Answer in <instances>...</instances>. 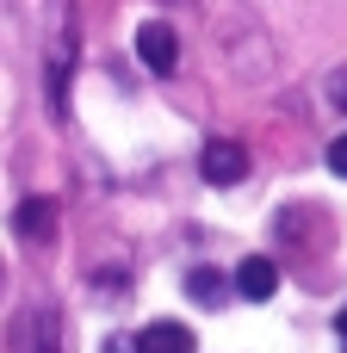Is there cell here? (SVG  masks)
<instances>
[{"instance_id":"2","label":"cell","mask_w":347,"mask_h":353,"mask_svg":"<svg viewBox=\"0 0 347 353\" xmlns=\"http://www.w3.org/2000/svg\"><path fill=\"white\" fill-rule=\"evenodd\" d=\"M137 56H143V68H155V74H174V68H180V43H174V31H168L161 19L137 25Z\"/></svg>"},{"instance_id":"5","label":"cell","mask_w":347,"mask_h":353,"mask_svg":"<svg viewBox=\"0 0 347 353\" xmlns=\"http://www.w3.org/2000/svg\"><path fill=\"white\" fill-rule=\"evenodd\" d=\"M279 292V267L267 261V254H248L242 267H236V298H248V304H267Z\"/></svg>"},{"instance_id":"10","label":"cell","mask_w":347,"mask_h":353,"mask_svg":"<svg viewBox=\"0 0 347 353\" xmlns=\"http://www.w3.org/2000/svg\"><path fill=\"white\" fill-rule=\"evenodd\" d=\"M329 99H335V105H341V112H347V68H341V74H335V81H329Z\"/></svg>"},{"instance_id":"6","label":"cell","mask_w":347,"mask_h":353,"mask_svg":"<svg viewBox=\"0 0 347 353\" xmlns=\"http://www.w3.org/2000/svg\"><path fill=\"white\" fill-rule=\"evenodd\" d=\"M137 353H192V329L186 323H149L137 335Z\"/></svg>"},{"instance_id":"7","label":"cell","mask_w":347,"mask_h":353,"mask_svg":"<svg viewBox=\"0 0 347 353\" xmlns=\"http://www.w3.org/2000/svg\"><path fill=\"white\" fill-rule=\"evenodd\" d=\"M186 298H199V304H211V310H217V304L230 298V285H224V273H211V267H192V273H186Z\"/></svg>"},{"instance_id":"9","label":"cell","mask_w":347,"mask_h":353,"mask_svg":"<svg viewBox=\"0 0 347 353\" xmlns=\"http://www.w3.org/2000/svg\"><path fill=\"white\" fill-rule=\"evenodd\" d=\"M99 353H137V335H106V347Z\"/></svg>"},{"instance_id":"1","label":"cell","mask_w":347,"mask_h":353,"mask_svg":"<svg viewBox=\"0 0 347 353\" xmlns=\"http://www.w3.org/2000/svg\"><path fill=\"white\" fill-rule=\"evenodd\" d=\"M199 174H205L211 186H236V180L248 174V149H242L236 137H211V143L199 149Z\"/></svg>"},{"instance_id":"3","label":"cell","mask_w":347,"mask_h":353,"mask_svg":"<svg viewBox=\"0 0 347 353\" xmlns=\"http://www.w3.org/2000/svg\"><path fill=\"white\" fill-rule=\"evenodd\" d=\"M12 236L31 242V248H43V242L56 236V199H25V205L12 211Z\"/></svg>"},{"instance_id":"4","label":"cell","mask_w":347,"mask_h":353,"mask_svg":"<svg viewBox=\"0 0 347 353\" xmlns=\"http://www.w3.org/2000/svg\"><path fill=\"white\" fill-rule=\"evenodd\" d=\"M19 353H62V335H56V310H25L19 329H12Z\"/></svg>"},{"instance_id":"11","label":"cell","mask_w":347,"mask_h":353,"mask_svg":"<svg viewBox=\"0 0 347 353\" xmlns=\"http://www.w3.org/2000/svg\"><path fill=\"white\" fill-rule=\"evenodd\" d=\"M335 329H341V341H347V310H341V316H335Z\"/></svg>"},{"instance_id":"8","label":"cell","mask_w":347,"mask_h":353,"mask_svg":"<svg viewBox=\"0 0 347 353\" xmlns=\"http://www.w3.org/2000/svg\"><path fill=\"white\" fill-rule=\"evenodd\" d=\"M329 174H341V180H347V130L329 143Z\"/></svg>"}]
</instances>
